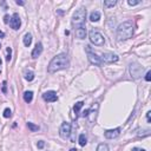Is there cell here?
Segmentation results:
<instances>
[{
  "label": "cell",
  "mask_w": 151,
  "mask_h": 151,
  "mask_svg": "<svg viewBox=\"0 0 151 151\" xmlns=\"http://www.w3.org/2000/svg\"><path fill=\"white\" fill-rule=\"evenodd\" d=\"M70 62H69V57L66 53H60L58 56H56L49 64V70L50 73H54V72H58L60 70H64L66 67H69Z\"/></svg>",
  "instance_id": "obj_1"
},
{
  "label": "cell",
  "mask_w": 151,
  "mask_h": 151,
  "mask_svg": "<svg viewBox=\"0 0 151 151\" xmlns=\"http://www.w3.org/2000/svg\"><path fill=\"white\" fill-rule=\"evenodd\" d=\"M133 31H135V26H133L132 21H124L123 24H120L117 28V38L119 41L128 40V39L132 38Z\"/></svg>",
  "instance_id": "obj_2"
},
{
  "label": "cell",
  "mask_w": 151,
  "mask_h": 151,
  "mask_svg": "<svg viewBox=\"0 0 151 151\" xmlns=\"http://www.w3.org/2000/svg\"><path fill=\"white\" fill-rule=\"evenodd\" d=\"M85 20H86V10L85 8H79V10H77L73 13L72 26L74 27V30L79 27H84Z\"/></svg>",
  "instance_id": "obj_3"
},
{
  "label": "cell",
  "mask_w": 151,
  "mask_h": 151,
  "mask_svg": "<svg viewBox=\"0 0 151 151\" xmlns=\"http://www.w3.org/2000/svg\"><path fill=\"white\" fill-rule=\"evenodd\" d=\"M89 37H90L91 43L95 44L96 46H102V45H104L105 39H104V37H103V34L100 33V32L92 30V31H90Z\"/></svg>",
  "instance_id": "obj_4"
},
{
  "label": "cell",
  "mask_w": 151,
  "mask_h": 151,
  "mask_svg": "<svg viewBox=\"0 0 151 151\" xmlns=\"http://www.w3.org/2000/svg\"><path fill=\"white\" fill-rule=\"evenodd\" d=\"M85 50H86L87 58H89L90 63H91V64H93V65H96V66H100V65H102V60H100V57H98L97 54H96L95 52L92 51L91 46H89V45H87V46L85 47Z\"/></svg>",
  "instance_id": "obj_5"
},
{
  "label": "cell",
  "mask_w": 151,
  "mask_h": 151,
  "mask_svg": "<svg viewBox=\"0 0 151 151\" xmlns=\"http://www.w3.org/2000/svg\"><path fill=\"white\" fill-rule=\"evenodd\" d=\"M70 133H71V124L65 122V123L62 124V126L59 129V135H60L62 138L66 139L70 137Z\"/></svg>",
  "instance_id": "obj_6"
},
{
  "label": "cell",
  "mask_w": 151,
  "mask_h": 151,
  "mask_svg": "<svg viewBox=\"0 0 151 151\" xmlns=\"http://www.w3.org/2000/svg\"><path fill=\"white\" fill-rule=\"evenodd\" d=\"M100 60H102V63L111 64V63H116V62H117V60H118V56H117V54L110 53V52H106V53H103Z\"/></svg>",
  "instance_id": "obj_7"
},
{
  "label": "cell",
  "mask_w": 151,
  "mask_h": 151,
  "mask_svg": "<svg viewBox=\"0 0 151 151\" xmlns=\"http://www.w3.org/2000/svg\"><path fill=\"white\" fill-rule=\"evenodd\" d=\"M20 25H21L20 17H19L18 13H14V14L12 16V18H11V20H10V26L13 28V30H19Z\"/></svg>",
  "instance_id": "obj_8"
},
{
  "label": "cell",
  "mask_w": 151,
  "mask_h": 151,
  "mask_svg": "<svg viewBox=\"0 0 151 151\" xmlns=\"http://www.w3.org/2000/svg\"><path fill=\"white\" fill-rule=\"evenodd\" d=\"M43 99L47 103H53V102H57L58 96H57V93L54 91H46L43 95Z\"/></svg>",
  "instance_id": "obj_9"
},
{
  "label": "cell",
  "mask_w": 151,
  "mask_h": 151,
  "mask_svg": "<svg viewBox=\"0 0 151 151\" xmlns=\"http://www.w3.org/2000/svg\"><path fill=\"white\" fill-rule=\"evenodd\" d=\"M105 138L108 139H113V138H117L118 136L120 135V129L117 128V129H112V130H108L105 131Z\"/></svg>",
  "instance_id": "obj_10"
},
{
  "label": "cell",
  "mask_w": 151,
  "mask_h": 151,
  "mask_svg": "<svg viewBox=\"0 0 151 151\" xmlns=\"http://www.w3.org/2000/svg\"><path fill=\"white\" fill-rule=\"evenodd\" d=\"M41 52H43V45H41V43H38L36 45V47H34V50L32 51V58L33 59L38 58L41 54Z\"/></svg>",
  "instance_id": "obj_11"
},
{
  "label": "cell",
  "mask_w": 151,
  "mask_h": 151,
  "mask_svg": "<svg viewBox=\"0 0 151 151\" xmlns=\"http://www.w3.org/2000/svg\"><path fill=\"white\" fill-rule=\"evenodd\" d=\"M137 70H138V71H142V67L138 66V65H136V64H133V65H131V66H130V72H131V74H132L135 78H138L139 76H141V74L137 72Z\"/></svg>",
  "instance_id": "obj_12"
},
{
  "label": "cell",
  "mask_w": 151,
  "mask_h": 151,
  "mask_svg": "<svg viewBox=\"0 0 151 151\" xmlns=\"http://www.w3.org/2000/svg\"><path fill=\"white\" fill-rule=\"evenodd\" d=\"M76 37L78 39H84L86 37V30H85V27L76 28Z\"/></svg>",
  "instance_id": "obj_13"
},
{
  "label": "cell",
  "mask_w": 151,
  "mask_h": 151,
  "mask_svg": "<svg viewBox=\"0 0 151 151\" xmlns=\"http://www.w3.org/2000/svg\"><path fill=\"white\" fill-rule=\"evenodd\" d=\"M99 19H100V12H98V11L91 12V14H90V20L92 21V23H96V21H98Z\"/></svg>",
  "instance_id": "obj_14"
},
{
  "label": "cell",
  "mask_w": 151,
  "mask_h": 151,
  "mask_svg": "<svg viewBox=\"0 0 151 151\" xmlns=\"http://www.w3.org/2000/svg\"><path fill=\"white\" fill-rule=\"evenodd\" d=\"M32 43V34L31 33H26L25 36H24V45L25 46H30Z\"/></svg>",
  "instance_id": "obj_15"
},
{
  "label": "cell",
  "mask_w": 151,
  "mask_h": 151,
  "mask_svg": "<svg viewBox=\"0 0 151 151\" xmlns=\"http://www.w3.org/2000/svg\"><path fill=\"white\" fill-rule=\"evenodd\" d=\"M32 99H33V92H32V91H26V92L24 93V100H25L26 103H31Z\"/></svg>",
  "instance_id": "obj_16"
},
{
  "label": "cell",
  "mask_w": 151,
  "mask_h": 151,
  "mask_svg": "<svg viewBox=\"0 0 151 151\" xmlns=\"http://www.w3.org/2000/svg\"><path fill=\"white\" fill-rule=\"evenodd\" d=\"M83 105H84V103L83 102H78V103H76V105L73 106V111H74V113H76V116L79 113V111H80V109L83 108Z\"/></svg>",
  "instance_id": "obj_17"
},
{
  "label": "cell",
  "mask_w": 151,
  "mask_h": 151,
  "mask_svg": "<svg viewBox=\"0 0 151 151\" xmlns=\"http://www.w3.org/2000/svg\"><path fill=\"white\" fill-rule=\"evenodd\" d=\"M25 79L27 82H32L34 79V73L32 71H25Z\"/></svg>",
  "instance_id": "obj_18"
},
{
  "label": "cell",
  "mask_w": 151,
  "mask_h": 151,
  "mask_svg": "<svg viewBox=\"0 0 151 151\" xmlns=\"http://www.w3.org/2000/svg\"><path fill=\"white\" fill-rule=\"evenodd\" d=\"M116 4H117L116 0H105V1H104V6H105V7H108V8L109 7H113Z\"/></svg>",
  "instance_id": "obj_19"
},
{
  "label": "cell",
  "mask_w": 151,
  "mask_h": 151,
  "mask_svg": "<svg viewBox=\"0 0 151 151\" xmlns=\"http://www.w3.org/2000/svg\"><path fill=\"white\" fill-rule=\"evenodd\" d=\"M27 126H28V129H30L32 132H36V131L39 130V126L36 125V124H33V123H31V122H28V123H27Z\"/></svg>",
  "instance_id": "obj_20"
},
{
  "label": "cell",
  "mask_w": 151,
  "mask_h": 151,
  "mask_svg": "<svg viewBox=\"0 0 151 151\" xmlns=\"http://www.w3.org/2000/svg\"><path fill=\"white\" fill-rule=\"evenodd\" d=\"M86 137H85V135H80L79 136V145L80 146H85L86 145Z\"/></svg>",
  "instance_id": "obj_21"
},
{
  "label": "cell",
  "mask_w": 151,
  "mask_h": 151,
  "mask_svg": "<svg viewBox=\"0 0 151 151\" xmlns=\"http://www.w3.org/2000/svg\"><path fill=\"white\" fill-rule=\"evenodd\" d=\"M97 151H109V146L106 145V144L102 143V144H99V145H98Z\"/></svg>",
  "instance_id": "obj_22"
},
{
  "label": "cell",
  "mask_w": 151,
  "mask_h": 151,
  "mask_svg": "<svg viewBox=\"0 0 151 151\" xmlns=\"http://www.w3.org/2000/svg\"><path fill=\"white\" fill-rule=\"evenodd\" d=\"M11 116H12V111H11L10 109H5V111H4V117H5V118H10Z\"/></svg>",
  "instance_id": "obj_23"
},
{
  "label": "cell",
  "mask_w": 151,
  "mask_h": 151,
  "mask_svg": "<svg viewBox=\"0 0 151 151\" xmlns=\"http://www.w3.org/2000/svg\"><path fill=\"white\" fill-rule=\"evenodd\" d=\"M7 57H6V59H7V62H10L11 60V58H12V49L11 47H7Z\"/></svg>",
  "instance_id": "obj_24"
},
{
  "label": "cell",
  "mask_w": 151,
  "mask_h": 151,
  "mask_svg": "<svg viewBox=\"0 0 151 151\" xmlns=\"http://www.w3.org/2000/svg\"><path fill=\"white\" fill-rule=\"evenodd\" d=\"M145 80L146 82H150L151 80V71H148L145 74Z\"/></svg>",
  "instance_id": "obj_25"
},
{
  "label": "cell",
  "mask_w": 151,
  "mask_h": 151,
  "mask_svg": "<svg viewBox=\"0 0 151 151\" xmlns=\"http://www.w3.org/2000/svg\"><path fill=\"white\" fill-rule=\"evenodd\" d=\"M37 146H38V149H43L44 146H45V142H44V141H39L38 144H37Z\"/></svg>",
  "instance_id": "obj_26"
},
{
  "label": "cell",
  "mask_w": 151,
  "mask_h": 151,
  "mask_svg": "<svg viewBox=\"0 0 151 151\" xmlns=\"http://www.w3.org/2000/svg\"><path fill=\"white\" fill-rule=\"evenodd\" d=\"M128 4H129V5H130V6H135V5H138V4H139V1H132V0H129V1H128Z\"/></svg>",
  "instance_id": "obj_27"
},
{
  "label": "cell",
  "mask_w": 151,
  "mask_h": 151,
  "mask_svg": "<svg viewBox=\"0 0 151 151\" xmlns=\"http://www.w3.org/2000/svg\"><path fill=\"white\" fill-rule=\"evenodd\" d=\"M146 119H148V123H150V122H151V112H150V111L146 113Z\"/></svg>",
  "instance_id": "obj_28"
},
{
  "label": "cell",
  "mask_w": 151,
  "mask_h": 151,
  "mask_svg": "<svg viewBox=\"0 0 151 151\" xmlns=\"http://www.w3.org/2000/svg\"><path fill=\"white\" fill-rule=\"evenodd\" d=\"M16 3H17V5H20V6H23L24 4H25V3H24V1H19V0H17Z\"/></svg>",
  "instance_id": "obj_29"
},
{
  "label": "cell",
  "mask_w": 151,
  "mask_h": 151,
  "mask_svg": "<svg viewBox=\"0 0 151 151\" xmlns=\"http://www.w3.org/2000/svg\"><path fill=\"white\" fill-rule=\"evenodd\" d=\"M3 91H4V92H6V82L3 83Z\"/></svg>",
  "instance_id": "obj_30"
},
{
  "label": "cell",
  "mask_w": 151,
  "mask_h": 151,
  "mask_svg": "<svg viewBox=\"0 0 151 151\" xmlns=\"http://www.w3.org/2000/svg\"><path fill=\"white\" fill-rule=\"evenodd\" d=\"M8 19H10V17H8V16H5V18H4V21H5V23L7 24V23H8Z\"/></svg>",
  "instance_id": "obj_31"
},
{
  "label": "cell",
  "mask_w": 151,
  "mask_h": 151,
  "mask_svg": "<svg viewBox=\"0 0 151 151\" xmlns=\"http://www.w3.org/2000/svg\"><path fill=\"white\" fill-rule=\"evenodd\" d=\"M87 115H89V110H86V111L83 112V116H84V117H85V116H87Z\"/></svg>",
  "instance_id": "obj_32"
},
{
  "label": "cell",
  "mask_w": 151,
  "mask_h": 151,
  "mask_svg": "<svg viewBox=\"0 0 151 151\" xmlns=\"http://www.w3.org/2000/svg\"><path fill=\"white\" fill-rule=\"evenodd\" d=\"M0 37H1V38H4V37H5V33H4V32H1V31H0Z\"/></svg>",
  "instance_id": "obj_33"
},
{
  "label": "cell",
  "mask_w": 151,
  "mask_h": 151,
  "mask_svg": "<svg viewBox=\"0 0 151 151\" xmlns=\"http://www.w3.org/2000/svg\"><path fill=\"white\" fill-rule=\"evenodd\" d=\"M133 151H145V150H143V149H135Z\"/></svg>",
  "instance_id": "obj_34"
},
{
  "label": "cell",
  "mask_w": 151,
  "mask_h": 151,
  "mask_svg": "<svg viewBox=\"0 0 151 151\" xmlns=\"http://www.w3.org/2000/svg\"><path fill=\"white\" fill-rule=\"evenodd\" d=\"M70 151H77V149H71Z\"/></svg>",
  "instance_id": "obj_35"
},
{
  "label": "cell",
  "mask_w": 151,
  "mask_h": 151,
  "mask_svg": "<svg viewBox=\"0 0 151 151\" xmlns=\"http://www.w3.org/2000/svg\"><path fill=\"white\" fill-rule=\"evenodd\" d=\"M1 63H3V62H1V59H0V65H1Z\"/></svg>",
  "instance_id": "obj_36"
},
{
  "label": "cell",
  "mask_w": 151,
  "mask_h": 151,
  "mask_svg": "<svg viewBox=\"0 0 151 151\" xmlns=\"http://www.w3.org/2000/svg\"><path fill=\"white\" fill-rule=\"evenodd\" d=\"M0 47H1V45H0Z\"/></svg>",
  "instance_id": "obj_37"
}]
</instances>
